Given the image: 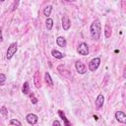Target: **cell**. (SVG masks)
Wrapping results in <instances>:
<instances>
[{"label":"cell","mask_w":126,"mask_h":126,"mask_svg":"<svg viewBox=\"0 0 126 126\" xmlns=\"http://www.w3.org/2000/svg\"><path fill=\"white\" fill-rule=\"evenodd\" d=\"M0 1H1V2H4V1H5V0H0Z\"/></svg>","instance_id":"28"},{"label":"cell","mask_w":126,"mask_h":126,"mask_svg":"<svg viewBox=\"0 0 126 126\" xmlns=\"http://www.w3.org/2000/svg\"><path fill=\"white\" fill-rule=\"evenodd\" d=\"M94 118H95V120H97V119H98V118H97V116H96V115H94Z\"/></svg>","instance_id":"27"},{"label":"cell","mask_w":126,"mask_h":126,"mask_svg":"<svg viewBox=\"0 0 126 126\" xmlns=\"http://www.w3.org/2000/svg\"><path fill=\"white\" fill-rule=\"evenodd\" d=\"M115 119L120 123H126V114L123 111H116L115 112Z\"/></svg>","instance_id":"7"},{"label":"cell","mask_w":126,"mask_h":126,"mask_svg":"<svg viewBox=\"0 0 126 126\" xmlns=\"http://www.w3.org/2000/svg\"><path fill=\"white\" fill-rule=\"evenodd\" d=\"M30 97H31V100H32V104H35V103L37 102V98H36V97H34V94H33V93L30 94Z\"/></svg>","instance_id":"22"},{"label":"cell","mask_w":126,"mask_h":126,"mask_svg":"<svg viewBox=\"0 0 126 126\" xmlns=\"http://www.w3.org/2000/svg\"><path fill=\"white\" fill-rule=\"evenodd\" d=\"M111 31H112L111 27H110L108 24H106V25L104 26V36H105L106 38H109V37L111 36Z\"/></svg>","instance_id":"12"},{"label":"cell","mask_w":126,"mask_h":126,"mask_svg":"<svg viewBox=\"0 0 126 126\" xmlns=\"http://www.w3.org/2000/svg\"><path fill=\"white\" fill-rule=\"evenodd\" d=\"M71 27V21L67 16H64L62 18V28L64 31H68Z\"/></svg>","instance_id":"9"},{"label":"cell","mask_w":126,"mask_h":126,"mask_svg":"<svg viewBox=\"0 0 126 126\" xmlns=\"http://www.w3.org/2000/svg\"><path fill=\"white\" fill-rule=\"evenodd\" d=\"M100 65V58L99 57H94V59H92L89 63V69L92 72H94Z\"/></svg>","instance_id":"3"},{"label":"cell","mask_w":126,"mask_h":126,"mask_svg":"<svg viewBox=\"0 0 126 126\" xmlns=\"http://www.w3.org/2000/svg\"><path fill=\"white\" fill-rule=\"evenodd\" d=\"M65 1H68V2H76L77 0H65Z\"/></svg>","instance_id":"26"},{"label":"cell","mask_w":126,"mask_h":126,"mask_svg":"<svg viewBox=\"0 0 126 126\" xmlns=\"http://www.w3.org/2000/svg\"><path fill=\"white\" fill-rule=\"evenodd\" d=\"M17 50H18V43H17V42H12V43L9 45L8 49H7L6 58H7L8 60H10V59L14 56V54L17 52Z\"/></svg>","instance_id":"2"},{"label":"cell","mask_w":126,"mask_h":126,"mask_svg":"<svg viewBox=\"0 0 126 126\" xmlns=\"http://www.w3.org/2000/svg\"><path fill=\"white\" fill-rule=\"evenodd\" d=\"M18 3H19V0H15L14 5H13V9H12V11H15V10L17 9V7H18Z\"/></svg>","instance_id":"23"},{"label":"cell","mask_w":126,"mask_h":126,"mask_svg":"<svg viewBox=\"0 0 126 126\" xmlns=\"http://www.w3.org/2000/svg\"><path fill=\"white\" fill-rule=\"evenodd\" d=\"M3 40V34H2V28H0V41Z\"/></svg>","instance_id":"25"},{"label":"cell","mask_w":126,"mask_h":126,"mask_svg":"<svg viewBox=\"0 0 126 126\" xmlns=\"http://www.w3.org/2000/svg\"><path fill=\"white\" fill-rule=\"evenodd\" d=\"M51 55H52L54 58H56V59H62V58L64 57V54L61 53L60 51L56 50V49H52V50H51Z\"/></svg>","instance_id":"11"},{"label":"cell","mask_w":126,"mask_h":126,"mask_svg":"<svg viewBox=\"0 0 126 126\" xmlns=\"http://www.w3.org/2000/svg\"><path fill=\"white\" fill-rule=\"evenodd\" d=\"M5 81H6V76L3 73H0V86L4 85Z\"/></svg>","instance_id":"21"},{"label":"cell","mask_w":126,"mask_h":126,"mask_svg":"<svg viewBox=\"0 0 126 126\" xmlns=\"http://www.w3.org/2000/svg\"><path fill=\"white\" fill-rule=\"evenodd\" d=\"M77 52L80 54V55H83V56H86L89 54V46L86 42H81L77 48Z\"/></svg>","instance_id":"4"},{"label":"cell","mask_w":126,"mask_h":126,"mask_svg":"<svg viewBox=\"0 0 126 126\" xmlns=\"http://www.w3.org/2000/svg\"><path fill=\"white\" fill-rule=\"evenodd\" d=\"M52 125H53V126H55V125H61V123H60L58 120H54L53 123H52Z\"/></svg>","instance_id":"24"},{"label":"cell","mask_w":126,"mask_h":126,"mask_svg":"<svg viewBox=\"0 0 126 126\" xmlns=\"http://www.w3.org/2000/svg\"><path fill=\"white\" fill-rule=\"evenodd\" d=\"M9 124H10V125H19V126L22 125V123H21L19 120H17V119H11V120L9 121Z\"/></svg>","instance_id":"20"},{"label":"cell","mask_w":126,"mask_h":126,"mask_svg":"<svg viewBox=\"0 0 126 126\" xmlns=\"http://www.w3.org/2000/svg\"><path fill=\"white\" fill-rule=\"evenodd\" d=\"M75 68H76V70H77V72H78L79 74H85V73L87 72V68H86L85 64H84L81 60L76 61V63H75Z\"/></svg>","instance_id":"5"},{"label":"cell","mask_w":126,"mask_h":126,"mask_svg":"<svg viewBox=\"0 0 126 126\" xmlns=\"http://www.w3.org/2000/svg\"><path fill=\"white\" fill-rule=\"evenodd\" d=\"M56 43H57V45H59L60 47H65V46H66V39H65V37H63V36H58V37L56 38Z\"/></svg>","instance_id":"13"},{"label":"cell","mask_w":126,"mask_h":126,"mask_svg":"<svg viewBox=\"0 0 126 126\" xmlns=\"http://www.w3.org/2000/svg\"><path fill=\"white\" fill-rule=\"evenodd\" d=\"M58 115L64 120V124L65 125H70V123L68 122V120H67V118H66V116H65V114H64V112L62 110H58Z\"/></svg>","instance_id":"18"},{"label":"cell","mask_w":126,"mask_h":126,"mask_svg":"<svg viewBox=\"0 0 126 126\" xmlns=\"http://www.w3.org/2000/svg\"><path fill=\"white\" fill-rule=\"evenodd\" d=\"M22 92L24 94H29L30 93V87H29V83L28 82H25L24 85H23V88H22Z\"/></svg>","instance_id":"16"},{"label":"cell","mask_w":126,"mask_h":126,"mask_svg":"<svg viewBox=\"0 0 126 126\" xmlns=\"http://www.w3.org/2000/svg\"><path fill=\"white\" fill-rule=\"evenodd\" d=\"M103 102H104V96H103V94H99L96 96L95 101H94L95 107H96L97 109H98V108H100V107H102Z\"/></svg>","instance_id":"8"},{"label":"cell","mask_w":126,"mask_h":126,"mask_svg":"<svg viewBox=\"0 0 126 126\" xmlns=\"http://www.w3.org/2000/svg\"><path fill=\"white\" fill-rule=\"evenodd\" d=\"M45 24H46V29L48 31H50L52 29V27H53V20L50 19V18H47L46 21H45Z\"/></svg>","instance_id":"17"},{"label":"cell","mask_w":126,"mask_h":126,"mask_svg":"<svg viewBox=\"0 0 126 126\" xmlns=\"http://www.w3.org/2000/svg\"><path fill=\"white\" fill-rule=\"evenodd\" d=\"M0 113H2L4 117H7L8 116V110H7V108L5 106L0 107Z\"/></svg>","instance_id":"19"},{"label":"cell","mask_w":126,"mask_h":126,"mask_svg":"<svg viewBox=\"0 0 126 126\" xmlns=\"http://www.w3.org/2000/svg\"><path fill=\"white\" fill-rule=\"evenodd\" d=\"M33 82H34V85H35V88L39 89L41 87V83H40V74L38 71L35 72L34 76H33Z\"/></svg>","instance_id":"10"},{"label":"cell","mask_w":126,"mask_h":126,"mask_svg":"<svg viewBox=\"0 0 126 126\" xmlns=\"http://www.w3.org/2000/svg\"><path fill=\"white\" fill-rule=\"evenodd\" d=\"M26 120H27V122H28L29 124L34 125V124L37 123L38 117H37V115H35V114H33V113H29V114L26 116Z\"/></svg>","instance_id":"6"},{"label":"cell","mask_w":126,"mask_h":126,"mask_svg":"<svg viewBox=\"0 0 126 126\" xmlns=\"http://www.w3.org/2000/svg\"><path fill=\"white\" fill-rule=\"evenodd\" d=\"M44 79H45V82H46L50 87H53V81H52V79H51V77H50V74H49L48 72H45V74H44Z\"/></svg>","instance_id":"14"},{"label":"cell","mask_w":126,"mask_h":126,"mask_svg":"<svg viewBox=\"0 0 126 126\" xmlns=\"http://www.w3.org/2000/svg\"><path fill=\"white\" fill-rule=\"evenodd\" d=\"M90 33H91V37L94 40H98L101 34V24L99 22V20H94L91 27H90Z\"/></svg>","instance_id":"1"},{"label":"cell","mask_w":126,"mask_h":126,"mask_svg":"<svg viewBox=\"0 0 126 126\" xmlns=\"http://www.w3.org/2000/svg\"><path fill=\"white\" fill-rule=\"evenodd\" d=\"M51 11H52V6L51 5H47L43 10V15L48 18V16H50V14H51Z\"/></svg>","instance_id":"15"}]
</instances>
